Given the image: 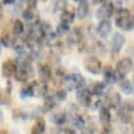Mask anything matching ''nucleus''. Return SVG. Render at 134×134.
Returning <instances> with one entry per match:
<instances>
[{
    "mask_svg": "<svg viewBox=\"0 0 134 134\" xmlns=\"http://www.w3.org/2000/svg\"><path fill=\"white\" fill-rule=\"evenodd\" d=\"M131 72H133V58L131 56H125V58H122L115 64V73H117V78L119 80L125 78Z\"/></svg>",
    "mask_w": 134,
    "mask_h": 134,
    "instance_id": "nucleus-2",
    "label": "nucleus"
},
{
    "mask_svg": "<svg viewBox=\"0 0 134 134\" xmlns=\"http://www.w3.org/2000/svg\"><path fill=\"white\" fill-rule=\"evenodd\" d=\"M13 119H14V120H20V119H27V115L24 114V111H22V109H19V108H17V109H14V111H13Z\"/></svg>",
    "mask_w": 134,
    "mask_h": 134,
    "instance_id": "nucleus-34",
    "label": "nucleus"
},
{
    "mask_svg": "<svg viewBox=\"0 0 134 134\" xmlns=\"http://www.w3.org/2000/svg\"><path fill=\"white\" fill-rule=\"evenodd\" d=\"M67 6V0H53V9L55 11H61Z\"/></svg>",
    "mask_w": 134,
    "mask_h": 134,
    "instance_id": "nucleus-32",
    "label": "nucleus"
},
{
    "mask_svg": "<svg viewBox=\"0 0 134 134\" xmlns=\"http://www.w3.org/2000/svg\"><path fill=\"white\" fill-rule=\"evenodd\" d=\"M67 44L69 45H73V44H78L81 39H84V31L81 30V27H76V28H72L67 31Z\"/></svg>",
    "mask_w": 134,
    "mask_h": 134,
    "instance_id": "nucleus-10",
    "label": "nucleus"
},
{
    "mask_svg": "<svg viewBox=\"0 0 134 134\" xmlns=\"http://www.w3.org/2000/svg\"><path fill=\"white\" fill-rule=\"evenodd\" d=\"M9 92L8 89H0V104H9L11 97H9Z\"/></svg>",
    "mask_w": 134,
    "mask_h": 134,
    "instance_id": "nucleus-29",
    "label": "nucleus"
},
{
    "mask_svg": "<svg viewBox=\"0 0 134 134\" xmlns=\"http://www.w3.org/2000/svg\"><path fill=\"white\" fill-rule=\"evenodd\" d=\"M76 100H78L80 104L89 108V104H91V101H92V94L89 92V89H87L86 86L76 89Z\"/></svg>",
    "mask_w": 134,
    "mask_h": 134,
    "instance_id": "nucleus-8",
    "label": "nucleus"
},
{
    "mask_svg": "<svg viewBox=\"0 0 134 134\" xmlns=\"http://www.w3.org/2000/svg\"><path fill=\"white\" fill-rule=\"evenodd\" d=\"M122 103V97L117 91H108L106 92V106L109 109H117Z\"/></svg>",
    "mask_w": 134,
    "mask_h": 134,
    "instance_id": "nucleus-9",
    "label": "nucleus"
},
{
    "mask_svg": "<svg viewBox=\"0 0 134 134\" xmlns=\"http://www.w3.org/2000/svg\"><path fill=\"white\" fill-rule=\"evenodd\" d=\"M70 120H72V126L76 128L75 131H84V128H87V119L83 114L73 112L70 114Z\"/></svg>",
    "mask_w": 134,
    "mask_h": 134,
    "instance_id": "nucleus-7",
    "label": "nucleus"
},
{
    "mask_svg": "<svg viewBox=\"0 0 134 134\" xmlns=\"http://www.w3.org/2000/svg\"><path fill=\"white\" fill-rule=\"evenodd\" d=\"M72 80H73V86H75V91L86 86V80L81 73H72Z\"/></svg>",
    "mask_w": 134,
    "mask_h": 134,
    "instance_id": "nucleus-26",
    "label": "nucleus"
},
{
    "mask_svg": "<svg viewBox=\"0 0 134 134\" xmlns=\"http://www.w3.org/2000/svg\"><path fill=\"white\" fill-rule=\"evenodd\" d=\"M59 133H69V134H73V133H75V130H70V128H63V130H59Z\"/></svg>",
    "mask_w": 134,
    "mask_h": 134,
    "instance_id": "nucleus-35",
    "label": "nucleus"
},
{
    "mask_svg": "<svg viewBox=\"0 0 134 134\" xmlns=\"http://www.w3.org/2000/svg\"><path fill=\"white\" fill-rule=\"evenodd\" d=\"M103 2H106V0H92V3H97V5H100Z\"/></svg>",
    "mask_w": 134,
    "mask_h": 134,
    "instance_id": "nucleus-38",
    "label": "nucleus"
},
{
    "mask_svg": "<svg viewBox=\"0 0 134 134\" xmlns=\"http://www.w3.org/2000/svg\"><path fill=\"white\" fill-rule=\"evenodd\" d=\"M114 3L112 2H109V0H106V2H103L100 3V8L97 9V17L98 19H109L111 16H112V13H114Z\"/></svg>",
    "mask_w": 134,
    "mask_h": 134,
    "instance_id": "nucleus-6",
    "label": "nucleus"
},
{
    "mask_svg": "<svg viewBox=\"0 0 134 134\" xmlns=\"http://www.w3.org/2000/svg\"><path fill=\"white\" fill-rule=\"evenodd\" d=\"M111 30H112V25H111V22H109V19H101L100 24L97 25V34L100 36V37H108L109 34H111Z\"/></svg>",
    "mask_w": 134,
    "mask_h": 134,
    "instance_id": "nucleus-13",
    "label": "nucleus"
},
{
    "mask_svg": "<svg viewBox=\"0 0 134 134\" xmlns=\"http://www.w3.org/2000/svg\"><path fill=\"white\" fill-rule=\"evenodd\" d=\"M98 111H100V122H101V125H111V122H112L111 109H109L106 104H103V103H101L100 108H98Z\"/></svg>",
    "mask_w": 134,
    "mask_h": 134,
    "instance_id": "nucleus-16",
    "label": "nucleus"
},
{
    "mask_svg": "<svg viewBox=\"0 0 134 134\" xmlns=\"http://www.w3.org/2000/svg\"><path fill=\"white\" fill-rule=\"evenodd\" d=\"M92 50L95 53H100V55H104L106 53V48L104 45L101 44V41H92Z\"/></svg>",
    "mask_w": 134,
    "mask_h": 134,
    "instance_id": "nucleus-30",
    "label": "nucleus"
},
{
    "mask_svg": "<svg viewBox=\"0 0 134 134\" xmlns=\"http://www.w3.org/2000/svg\"><path fill=\"white\" fill-rule=\"evenodd\" d=\"M64 76H66V72H64L61 67H58V69L52 73V81H53L58 87H61V86H63V81H64Z\"/></svg>",
    "mask_w": 134,
    "mask_h": 134,
    "instance_id": "nucleus-20",
    "label": "nucleus"
},
{
    "mask_svg": "<svg viewBox=\"0 0 134 134\" xmlns=\"http://www.w3.org/2000/svg\"><path fill=\"white\" fill-rule=\"evenodd\" d=\"M101 70H103V78H104V83H106V84H114L115 81H119L114 67L106 66L104 69H101Z\"/></svg>",
    "mask_w": 134,
    "mask_h": 134,
    "instance_id": "nucleus-14",
    "label": "nucleus"
},
{
    "mask_svg": "<svg viewBox=\"0 0 134 134\" xmlns=\"http://www.w3.org/2000/svg\"><path fill=\"white\" fill-rule=\"evenodd\" d=\"M87 89H89V92H91L92 95L100 97V95H103V94L106 92V83H104V81H97V83H92Z\"/></svg>",
    "mask_w": 134,
    "mask_h": 134,
    "instance_id": "nucleus-17",
    "label": "nucleus"
},
{
    "mask_svg": "<svg viewBox=\"0 0 134 134\" xmlns=\"http://www.w3.org/2000/svg\"><path fill=\"white\" fill-rule=\"evenodd\" d=\"M115 19V25L125 31H131L134 27V19H133V11L128 8H114L112 13Z\"/></svg>",
    "mask_w": 134,
    "mask_h": 134,
    "instance_id": "nucleus-1",
    "label": "nucleus"
},
{
    "mask_svg": "<svg viewBox=\"0 0 134 134\" xmlns=\"http://www.w3.org/2000/svg\"><path fill=\"white\" fill-rule=\"evenodd\" d=\"M24 31H25V25H24V22L19 20V19L13 20V34H14V36H22Z\"/></svg>",
    "mask_w": 134,
    "mask_h": 134,
    "instance_id": "nucleus-24",
    "label": "nucleus"
},
{
    "mask_svg": "<svg viewBox=\"0 0 134 134\" xmlns=\"http://www.w3.org/2000/svg\"><path fill=\"white\" fill-rule=\"evenodd\" d=\"M89 11H91V3L87 0H78V6H76V11H75V17L86 19L89 16Z\"/></svg>",
    "mask_w": 134,
    "mask_h": 134,
    "instance_id": "nucleus-11",
    "label": "nucleus"
},
{
    "mask_svg": "<svg viewBox=\"0 0 134 134\" xmlns=\"http://www.w3.org/2000/svg\"><path fill=\"white\" fill-rule=\"evenodd\" d=\"M123 45H125V36L122 33L112 34V37H111V56L112 58H117Z\"/></svg>",
    "mask_w": 134,
    "mask_h": 134,
    "instance_id": "nucleus-4",
    "label": "nucleus"
},
{
    "mask_svg": "<svg viewBox=\"0 0 134 134\" xmlns=\"http://www.w3.org/2000/svg\"><path fill=\"white\" fill-rule=\"evenodd\" d=\"M37 73H39V80H41V81L48 83V81H52L53 69H52L50 64H39V67H37Z\"/></svg>",
    "mask_w": 134,
    "mask_h": 134,
    "instance_id": "nucleus-12",
    "label": "nucleus"
},
{
    "mask_svg": "<svg viewBox=\"0 0 134 134\" xmlns=\"http://www.w3.org/2000/svg\"><path fill=\"white\" fill-rule=\"evenodd\" d=\"M67 120H69V114H67V112H64V111L53 112V115H52V122H53L55 125H58V126H63V125H66Z\"/></svg>",
    "mask_w": 134,
    "mask_h": 134,
    "instance_id": "nucleus-18",
    "label": "nucleus"
},
{
    "mask_svg": "<svg viewBox=\"0 0 134 134\" xmlns=\"http://www.w3.org/2000/svg\"><path fill=\"white\" fill-rule=\"evenodd\" d=\"M0 45L3 47H11V36L6 30H3L2 34H0Z\"/></svg>",
    "mask_w": 134,
    "mask_h": 134,
    "instance_id": "nucleus-28",
    "label": "nucleus"
},
{
    "mask_svg": "<svg viewBox=\"0 0 134 134\" xmlns=\"http://www.w3.org/2000/svg\"><path fill=\"white\" fill-rule=\"evenodd\" d=\"M20 95L22 97H33L34 95V81H30L28 84H25L20 91Z\"/></svg>",
    "mask_w": 134,
    "mask_h": 134,
    "instance_id": "nucleus-27",
    "label": "nucleus"
},
{
    "mask_svg": "<svg viewBox=\"0 0 134 134\" xmlns=\"http://www.w3.org/2000/svg\"><path fill=\"white\" fill-rule=\"evenodd\" d=\"M14 72H16V63L13 59H6L2 64V75L5 78H13L14 76Z\"/></svg>",
    "mask_w": 134,
    "mask_h": 134,
    "instance_id": "nucleus-15",
    "label": "nucleus"
},
{
    "mask_svg": "<svg viewBox=\"0 0 134 134\" xmlns=\"http://www.w3.org/2000/svg\"><path fill=\"white\" fill-rule=\"evenodd\" d=\"M52 97H53L56 101H64L67 98V91H66V89H61V87H59L58 91H55V94H53Z\"/></svg>",
    "mask_w": 134,
    "mask_h": 134,
    "instance_id": "nucleus-31",
    "label": "nucleus"
},
{
    "mask_svg": "<svg viewBox=\"0 0 134 134\" xmlns=\"http://www.w3.org/2000/svg\"><path fill=\"white\" fill-rule=\"evenodd\" d=\"M133 101H126V103H120V106L117 108L119 109V120L122 123H133Z\"/></svg>",
    "mask_w": 134,
    "mask_h": 134,
    "instance_id": "nucleus-3",
    "label": "nucleus"
},
{
    "mask_svg": "<svg viewBox=\"0 0 134 134\" xmlns=\"http://www.w3.org/2000/svg\"><path fill=\"white\" fill-rule=\"evenodd\" d=\"M39 17H37V9L36 8H25V11H24V20L25 22H28L30 25L31 24H34L36 20H37Z\"/></svg>",
    "mask_w": 134,
    "mask_h": 134,
    "instance_id": "nucleus-19",
    "label": "nucleus"
},
{
    "mask_svg": "<svg viewBox=\"0 0 134 134\" xmlns=\"http://www.w3.org/2000/svg\"><path fill=\"white\" fill-rule=\"evenodd\" d=\"M56 104H58V101L55 100V98H53L52 95H48V94H47V95L44 97V104H42V111H44V112H52V111H53V108H55Z\"/></svg>",
    "mask_w": 134,
    "mask_h": 134,
    "instance_id": "nucleus-21",
    "label": "nucleus"
},
{
    "mask_svg": "<svg viewBox=\"0 0 134 134\" xmlns=\"http://www.w3.org/2000/svg\"><path fill=\"white\" fill-rule=\"evenodd\" d=\"M2 119H3V115H2V111H0V123H2Z\"/></svg>",
    "mask_w": 134,
    "mask_h": 134,
    "instance_id": "nucleus-39",
    "label": "nucleus"
},
{
    "mask_svg": "<svg viewBox=\"0 0 134 134\" xmlns=\"http://www.w3.org/2000/svg\"><path fill=\"white\" fill-rule=\"evenodd\" d=\"M70 28H69V24H66V22H61L59 25H58V28H56V33L59 34V36H64V34H67V31H69Z\"/></svg>",
    "mask_w": 134,
    "mask_h": 134,
    "instance_id": "nucleus-33",
    "label": "nucleus"
},
{
    "mask_svg": "<svg viewBox=\"0 0 134 134\" xmlns=\"http://www.w3.org/2000/svg\"><path fill=\"white\" fill-rule=\"evenodd\" d=\"M84 67H86L87 72H91V73H94V75H98V73H101L103 64H101V61L97 56H87V58L84 59Z\"/></svg>",
    "mask_w": 134,
    "mask_h": 134,
    "instance_id": "nucleus-5",
    "label": "nucleus"
},
{
    "mask_svg": "<svg viewBox=\"0 0 134 134\" xmlns=\"http://www.w3.org/2000/svg\"><path fill=\"white\" fill-rule=\"evenodd\" d=\"M16 3V0H3V5H13Z\"/></svg>",
    "mask_w": 134,
    "mask_h": 134,
    "instance_id": "nucleus-36",
    "label": "nucleus"
},
{
    "mask_svg": "<svg viewBox=\"0 0 134 134\" xmlns=\"http://www.w3.org/2000/svg\"><path fill=\"white\" fill-rule=\"evenodd\" d=\"M120 81V89L125 92V94H128V95H131L134 92V84L131 80H128V78H122V80H119Z\"/></svg>",
    "mask_w": 134,
    "mask_h": 134,
    "instance_id": "nucleus-22",
    "label": "nucleus"
},
{
    "mask_svg": "<svg viewBox=\"0 0 134 134\" xmlns=\"http://www.w3.org/2000/svg\"><path fill=\"white\" fill-rule=\"evenodd\" d=\"M3 16V2H0V19Z\"/></svg>",
    "mask_w": 134,
    "mask_h": 134,
    "instance_id": "nucleus-37",
    "label": "nucleus"
},
{
    "mask_svg": "<svg viewBox=\"0 0 134 134\" xmlns=\"http://www.w3.org/2000/svg\"><path fill=\"white\" fill-rule=\"evenodd\" d=\"M41 2H47V0H41Z\"/></svg>",
    "mask_w": 134,
    "mask_h": 134,
    "instance_id": "nucleus-40",
    "label": "nucleus"
},
{
    "mask_svg": "<svg viewBox=\"0 0 134 134\" xmlns=\"http://www.w3.org/2000/svg\"><path fill=\"white\" fill-rule=\"evenodd\" d=\"M63 13H61V22H66V24H72L73 20H75V13L72 11V9H61Z\"/></svg>",
    "mask_w": 134,
    "mask_h": 134,
    "instance_id": "nucleus-25",
    "label": "nucleus"
},
{
    "mask_svg": "<svg viewBox=\"0 0 134 134\" xmlns=\"http://www.w3.org/2000/svg\"><path fill=\"white\" fill-rule=\"evenodd\" d=\"M45 131V120L42 119V117H39L37 120H36V123L33 125V128L30 130V133L31 134H41Z\"/></svg>",
    "mask_w": 134,
    "mask_h": 134,
    "instance_id": "nucleus-23",
    "label": "nucleus"
},
{
    "mask_svg": "<svg viewBox=\"0 0 134 134\" xmlns=\"http://www.w3.org/2000/svg\"><path fill=\"white\" fill-rule=\"evenodd\" d=\"M75 2H78V0H75Z\"/></svg>",
    "mask_w": 134,
    "mask_h": 134,
    "instance_id": "nucleus-41",
    "label": "nucleus"
}]
</instances>
